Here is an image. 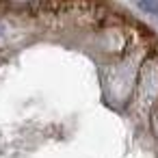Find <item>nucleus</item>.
I'll use <instances>...</instances> for the list:
<instances>
[{"mask_svg": "<svg viewBox=\"0 0 158 158\" xmlns=\"http://www.w3.org/2000/svg\"><path fill=\"white\" fill-rule=\"evenodd\" d=\"M136 5H139L143 11L152 13V15H156V13H158V0H139Z\"/></svg>", "mask_w": 158, "mask_h": 158, "instance_id": "f257e3e1", "label": "nucleus"}, {"mask_svg": "<svg viewBox=\"0 0 158 158\" xmlns=\"http://www.w3.org/2000/svg\"><path fill=\"white\" fill-rule=\"evenodd\" d=\"M2 37H5V26L0 24V39H2Z\"/></svg>", "mask_w": 158, "mask_h": 158, "instance_id": "f03ea898", "label": "nucleus"}]
</instances>
